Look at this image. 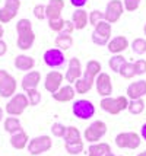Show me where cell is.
<instances>
[{"instance_id": "43", "label": "cell", "mask_w": 146, "mask_h": 156, "mask_svg": "<svg viewBox=\"0 0 146 156\" xmlns=\"http://www.w3.org/2000/svg\"><path fill=\"white\" fill-rule=\"evenodd\" d=\"M91 38H92V42L95 44V45H101V47H104V45H107L108 44V40L107 38H104L102 35H99L98 32H92V35H91Z\"/></svg>"}, {"instance_id": "32", "label": "cell", "mask_w": 146, "mask_h": 156, "mask_svg": "<svg viewBox=\"0 0 146 156\" xmlns=\"http://www.w3.org/2000/svg\"><path fill=\"white\" fill-rule=\"evenodd\" d=\"M142 143V137L140 134H137L136 131H129V149L134 150L137 149Z\"/></svg>"}, {"instance_id": "8", "label": "cell", "mask_w": 146, "mask_h": 156, "mask_svg": "<svg viewBox=\"0 0 146 156\" xmlns=\"http://www.w3.org/2000/svg\"><path fill=\"white\" fill-rule=\"evenodd\" d=\"M63 80H64V75H62V73L57 72V70H53V72L47 73V76H45L44 88H45L47 92H50V94L53 95V94H56L57 90L62 88Z\"/></svg>"}, {"instance_id": "55", "label": "cell", "mask_w": 146, "mask_h": 156, "mask_svg": "<svg viewBox=\"0 0 146 156\" xmlns=\"http://www.w3.org/2000/svg\"><path fill=\"white\" fill-rule=\"evenodd\" d=\"M143 32H145V35H146V23H145V27H143Z\"/></svg>"}, {"instance_id": "41", "label": "cell", "mask_w": 146, "mask_h": 156, "mask_svg": "<svg viewBox=\"0 0 146 156\" xmlns=\"http://www.w3.org/2000/svg\"><path fill=\"white\" fill-rule=\"evenodd\" d=\"M124 10L127 12H136L140 6V0H123Z\"/></svg>"}, {"instance_id": "12", "label": "cell", "mask_w": 146, "mask_h": 156, "mask_svg": "<svg viewBox=\"0 0 146 156\" xmlns=\"http://www.w3.org/2000/svg\"><path fill=\"white\" fill-rule=\"evenodd\" d=\"M108 51L111 53L112 55L114 54H121L123 51H126L129 48V40L126 38L124 35H118V37H114L111 41H108Z\"/></svg>"}, {"instance_id": "33", "label": "cell", "mask_w": 146, "mask_h": 156, "mask_svg": "<svg viewBox=\"0 0 146 156\" xmlns=\"http://www.w3.org/2000/svg\"><path fill=\"white\" fill-rule=\"evenodd\" d=\"M27 96H28L29 105H32V107L38 105L41 102V94H40L38 89H29V90H27Z\"/></svg>"}, {"instance_id": "4", "label": "cell", "mask_w": 146, "mask_h": 156, "mask_svg": "<svg viewBox=\"0 0 146 156\" xmlns=\"http://www.w3.org/2000/svg\"><path fill=\"white\" fill-rule=\"evenodd\" d=\"M53 146V140L50 136H38L31 139L28 143V152L32 156L42 155L45 152H48Z\"/></svg>"}, {"instance_id": "17", "label": "cell", "mask_w": 146, "mask_h": 156, "mask_svg": "<svg viewBox=\"0 0 146 156\" xmlns=\"http://www.w3.org/2000/svg\"><path fill=\"white\" fill-rule=\"evenodd\" d=\"M35 66V60L31 57V55L27 54H19L15 57V67L21 72H31Z\"/></svg>"}, {"instance_id": "2", "label": "cell", "mask_w": 146, "mask_h": 156, "mask_svg": "<svg viewBox=\"0 0 146 156\" xmlns=\"http://www.w3.org/2000/svg\"><path fill=\"white\" fill-rule=\"evenodd\" d=\"M107 124L101 120H97V121L91 122L88 126V129H85V133H84V137L86 142H89L91 144L92 143H98V140H101L102 137L107 134Z\"/></svg>"}, {"instance_id": "47", "label": "cell", "mask_w": 146, "mask_h": 156, "mask_svg": "<svg viewBox=\"0 0 146 156\" xmlns=\"http://www.w3.org/2000/svg\"><path fill=\"white\" fill-rule=\"evenodd\" d=\"M70 3L75 7H77V9H82V7L88 3V0H70Z\"/></svg>"}, {"instance_id": "28", "label": "cell", "mask_w": 146, "mask_h": 156, "mask_svg": "<svg viewBox=\"0 0 146 156\" xmlns=\"http://www.w3.org/2000/svg\"><path fill=\"white\" fill-rule=\"evenodd\" d=\"M94 31H95V32H98L99 35H102V37H104V38H107V40H110L111 32H112V28H111V23H110V22H107V20H101L99 23H97V25H95Z\"/></svg>"}, {"instance_id": "37", "label": "cell", "mask_w": 146, "mask_h": 156, "mask_svg": "<svg viewBox=\"0 0 146 156\" xmlns=\"http://www.w3.org/2000/svg\"><path fill=\"white\" fill-rule=\"evenodd\" d=\"M18 13H15L12 10H9L6 7H2L0 9V23H9L12 19H15V16Z\"/></svg>"}, {"instance_id": "38", "label": "cell", "mask_w": 146, "mask_h": 156, "mask_svg": "<svg viewBox=\"0 0 146 156\" xmlns=\"http://www.w3.org/2000/svg\"><path fill=\"white\" fill-rule=\"evenodd\" d=\"M16 31H18V34L32 31V23H31V20L29 19H19L18 23H16Z\"/></svg>"}, {"instance_id": "14", "label": "cell", "mask_w": 146, "mask_h": 156, "mask_svg": "<svg viewBox=\"0 0 146 156\" xmlns=\"http://www.w3.org/2000/svg\"><path fill=\"white\" fill-rule=\"evenodd\" d=\"M16 88H18V85H16L15 77L12 75H9L0 85V96L2 98H12L13 95H16Z\"/></svg>"}, {"instance_id": "36", "label": "cell", "mask_w": 146, "mask_h": 156, "mask_svg": "<svg viewBox=\"0 0 146 156\" xmlns=\"http://www.w3.org/2000/svg\"><path fill=\"white\" fill-rule=\"evenodd\" d=\"M116 144L120 149H129V131L117 134L116 136Z\"/></svg>"}, {"instance_id": "53", "label": "cell", "mask_w": 146, "mask_h": 156, "mask_svg": "<svg viewBox=\"0 0 146 156\" xmlns=\"http://www.w3.org/2000/svg\"><path fill=\"white\" fill-rule=\"evenodd\" d=\"M137 156H146V150H145V152H140Z\"/></svg>"}, {"instance_id": "6", "label": "cell", "mask_w": 146, "mask_h": 156, "mask_svg": "<svg viewBox=\"0 0 146 156\" xmlns=\"http://www.w3.org/2000/svg\"><path fill=\"white\" fill-rule=\"evenodd\" d=\"M95 86H97V92L99 96L102 98H108L112 94V82L108 73H99L98 77L95 79Z\"/></svg>"}, {"instance_id": "51", "label": "cell", "mask_w": 146, "mask_h": 156, "mask_svg": "<svg viewBox=\"0 0 146 156\" xmlns=\"http://www.w3.org/2000/svg\"><path fill=\"white\" fill-rule=\"evenodd\" d=\"M3 34H5V29H3V25L0 23V40H2V37H3Z\"/></svg>"}, {"instance_id": "40", "label": "cell", "mask_w": 146, "mask_h": 156, "mask_svg": "<svg viewBox=\"0 0 146 156\" xmlns=\"http://www.w3.org/2000/svg\"><path fill=\"white\" fill-rule=\"evenodd\" d=\"M51 133H53V136L56 137H64V133H66V126L62 124V122H54L53 126H51Z\"/></svg>"}, {"instance_id": "29", "label": "cell", "mask_w": 146, "mask_h": 156, "mask_svg": "<svg viewBox=\"0 0 146 156\" xmlns=\"http://www.w3.org/2000/svg\"><path fill=\"white\" fill-rule=\"evenodd\" d=\"M145 107H146V104L143 102V99H134V101L129 102L127 111L130 114H133V115H137V114H142L145 111Z\"/></svg>"}, {"instance_id": "31", "label": "cell", "mask_w": 146, "mask_h": 156, "mask_svg": "<svg viewBox=\"0 0 146 156\" xmlns=\"http://www.w3.org/2000/svg\"><path fill=\"white\" fill-rule=\"evenodd\" d=\"M120 75L123 76L124 79H133L136 76V72H134V63H126L123 69L120 70Z\"/></svg>"}, {"instance_id": "25", "label": "cell", "mask_w": 146, "mask_h": 156, "mask_svg": "<svg viewBox=\"0 0 146 156\" xmlns=\"http://www.w3.org/2000/svg\"><path fill=\"white\" fill-rule=\"evenodd\" d=\"M63 139H64V143L77 142V140H82V134H80V131H79L77 127H75V126H67Z\"/></svg>"}, {"instance_id": "21", "label": "cell", "mask_w": 146, "mask_h": 156, "mask_svg": "<svg viewBox=\"0 0 146 156\" xmlns=\"http://www.w3.org/2000/svg\"><path fill=\"white\" fill-rule=\"evenodd\" d=\"M29 140H31L29 136L23 130L10 136V144H12V147H15V149H18V150H22V149H25V147H28Z\"/></svg>"}, {"instance_id": "15", "label": "cell", "mask_w": 146, "mask_h": 156, "mask_svg": "<svg viewBox=\"0 0 146 156\" xmlns=\"http://www.w3.org/2000/svg\"><path fill=\"white\" fill-rule=\"evenodd\" d=\"M76 95V90L72 85H64L57 90L56 94H53V99L57 102H70L73 101V98Z\"/></svg>"}, {"instance_id": "39", "label": "cell", "mask_w": 146, "mask_h": 156, "mask_svg": "<svg viewBox=\"0 0 146 156\" xmlns=\"http://www.w3.org/2000/svg\"><path fill=\"white\" fill-rule=\"evenodd\" d=\"M101 20H105V16H104V12L101 10H92L89 13V25L95 28L97 23H99Z\"/></svg>"}, {"instance_id": "48", "label": "cell", "mask_w": 146, "mask_h": 156, "mask_svg": "<svg viewBox=\"0 0 146 156\" xmlns=\"http://www.w3.org/2000/svg\"><path fill=\"white\" fill-rule=\"evenodd\" d=\"M7 51V44L3 40H0V55H5Z\"/></svg>"}, {"instance_id": "54", "label": "cell", "mask_w": 146, "mask_h": 156, "mask_svg": "<svg viewBox=\"0 0 146 156\" xmlns=\"http://www.w3.org/2000/svg\"><path fill=\"white\" fill-rule=\"evenodd\" d=\"M105 156H116V155H114L112 152H108V153H107V155H105Z\"/></svg>"}, {"instance_id": "45", "label": "cell", "mask_w": 146, "mask_h": 156, "mask_svg": "<svg viewBox=\"0 0 146 156\" xmlns=\"http://www.w3.org/2000/svg\"><path fill=\"white\" fill-rule=\"evenodd\" d=\"M34 16L38 20L45 19V18H47V16H45V6H44V5H37V6L34 7Z\"/></svg>"}, {"instance_id": "5", "label": "cell", "mask_w": 146, "mask_h": 156, "mask_svg": "<svg viewBox=\"0 0 146 156\" xmlns=\"http://www.w3.org/2000/svg\"><path fill=\"white\" fill-rule=\"evenodd\" d=\"M124 13V5L121 0H110L107 3V7H105V20L110 22V23H116Z\"/></svg>"}, {"instance_id": "11", "label": "cell", "mask_w": 146, "mask_h": 156, "mask_svg": "<svg viewBox=\"0 0 146 156\" xmlns=\"http://www.w3.org/2000/svg\"><path fill=\"white\" fill-rule=\"evenodd\" d=\"M64 9V0H50L48 5L45 6V16L48 20L60 19L62 12Z\"/></svg>"}, {"instance_id": "16", "label": "cell", "mask_w": 146, "mask_h": 156, "mask_svg": "<svg viewBox=\"0 0 146 156\" xmlns=\"http://www.w3.org/2000/svg\"><path fill=\"white\" fill-rule=\"evenodd\" d=\"M72 22L75 25V29L82 31V29H85L89 25V15L86 13L84 9H77L72 15Z\"/></svg>"}, {"instance_id": "3", "label": "cell", "mask_w": 146, "mask_h": 156, "mask_svg": "<svg viewBox=\"0 0 146 156\" xmlns=\"http://www.w3.org/2000/svg\"><path fill=\"white\" fill-rule=\"evenodd\" d=\"M73 115L79 120H89L95 115V105L88 99H77L72 105Z\"/></svg>"}, {"instance_id": "30", "label": "cell", "mask_w": 146, "mask_h": 156, "mask_svg": "<svg viewBox=\"0 0 146 156\" xmlns=\"http://www.w3.org/2000/svg\"><path fill=\"white\" fill-rule=\"evenodd\" d=\"M64 149L69 155H79L80 152H84V140H77L72 143H64Z\"/></svg>"}, {"instance_id": "1", "label": "cell", "mask_w": 146, "mask_h": 156, "mask_svg": "<svg viewBox=\"0 0 146 156\" xmlns=\"http://www.w3.org/2000/svg\"><path fill=\"white\" fill-rule=\"evenodd\" d=\"M28 107H29V101H28L27 94H16V95H13L9 99L5 111L10 117H18V115H21V114H23V111L28 108Z\"/></svg>"}, {"instance_id": "19", "label": "cell", "mask_w": 146, "mask_h": 156, "mask_svg": "<svg viewBox=\"0 0 146 156\" xmlns=\"http://www.w3.org/2000/svg\"><path fill=\"white\" fill-rule=\"evenodd\" d=\"M94 83H95V79L84 75L80 79H77L75 82V90H76V94H79V95H85V94H88L91 89H92Z\"/></svg>"}, {"instance_id": "22", "label": "cell", "mask_w": 146, "mask_h": 156, "mask_svg": "<svg viewBox=\"0 0 146 156\" xmlns=\"http://www.w3.org/2000/svg\"><path fill=\"white\" fill-rule=\"evenodd\" d=\"M108 152H111V146L105 142L92 143L88 147V156H105Z\"/></svg>"}, {"instance_id": "27", "label": "cell", "mask_w": 146, "mask_h": 156, "mask_svg": "<svg viewBox=\"0 0 146 156\" xmlns=\"http://www.w3.org/2000/svg\"><path fill=\"white\" fill-rule=\"evenodd\" d=\"M126 63V58L123 57L121 54H114L110 58V61H108V66H110V69H111L114 73H120V70L123 69V66H124Z\"/></svg>"}, {"instance_id": "10", "label": "cell", "mask_w": 146, "mask_h": 156, "mask_svg": "<svg viewBox=\"0 0 146 156\" xmlns=\"http://www.w3.org/2000/svg\"><path fill=\"white\" fill-rule=\"evenodd\" d=\"M127 98L130 101L134 99H143V96L146 95V80H137V82H132L129 86H127Z\"/></svg>"}, {"instance_id": "18", "label": "cell", "mask_w": 146, "mask_h": 156, "mask_svg": "<svg viewBox=\"0 0 146 156\" xmlns=\"http://www.w3.org/2000/svg\"><path fill=\"white\" fill-rule=\"evenodd\" d=\"M35 42V34L34 31H28V32H22V34H18V41H16V45L19 50L22 51H27L34 45Z\"/></svg>"}, {"instance_id": "34", "label": "cell", "mask_w": 146, "mask_h": 156, "mask_svg": "<svg viewBox=\"0 0 146 156\" xmlns=\"http://www.w3.org/2000/svg\"><path fill=\"white\" fill-rule=\"evenodd\" d=\"M132 50L136 54H143L146 53V40L143 38H136L132 42Z\"/></svg>"}, {"instance_id": "44", "label": "cell", "mask_w": 146, "mask_h": 156, "mask_svg": "<svg viewBox=\"0 0 146 156\" xmlns=\"http://www.w3.org/2000/svg\"><path fill=\"white\" fill-rule=\"evenodd\" d=\"M3 7H6V9H9V10H12V12H15V13H18V10H19V7H21V0H6Z\"/></svg>"}, {"instance_id": "24", "label": "cell", "mask_w": 146, "mask_h": 156, "mask_svg": "<svg viewBox=\"0 0 146 156\" xmlns=\"http://www.w3.org/2000/svg\"><path fill=\"white\" fill-rule=\"evenodd\" d=\"M99 73H102V66H101V63H99V61L89 60L88 63H86V67H85L84 75L89 76V77H92V79H97Z\"/></svg>"}, {"instance_id": "52", "label": "cell", "mask_w": 146, "mask_h": 156, "mask_svg": "<svg viewBox=\"0 0 146 156\" xmlns=\"http://www.w3.org/2000/svg\"><path fill=\"white\" fill-rule=\"evenodd\" d=\"M3 121V108L0 107V122Z\"/></svg>"}, {"instance_id": "20", "label": "cell", "mask_w": 146, "mask_h": 156, "mask_svg": "<svg viewBox=\"0 0 146 156\" xmlns=\"http://www.w3.org/2000/svg\"><path fill=\"white\" fill-rule=\"evenodd\" d=\"M101 108L104 109L105 112L111 114V115H117L121 112V109L118 107V102H117V98H112V96H108V98H102L101 102H99Z\"/></svg>"}, {"instance_id": "26", "label": "cell", "mask_w": 146, "mask_h": 156, "mask_svg": "<svg viewBox=\"0 0 146 156\" xmlns=\"http://www.w3.org/2000/svg\"><path fill=\"white\" fill-rule=\"evenodd\" d=\"M56 45L59 47V50H62V51L69 50V48L73 45V38H72V35L59 34L56 37Z\"/></svg>"}, {"instance_id": "35", "label": "cell", "mask_w": 146, "mask_h": 156, "mask_svg": "<svg viewBox=\"0 0 146 156\" xmlns=\"http://www.w3.org/2000/svg\"><path fill=\"white\" fill-rule=\"evenodd\" d=\"M66 27V20L60 18V19H54V20H48V28L51 31H54L57 34H60L63 32V29Z\"/></svg>"}, {"instance_id": "23", "label": "cell", "mask_w": 146, "mask_h": 156, "mask_svg": "<svg viewBox=\"0 0 146 156\" xmlns=\"http://www.w3.org/2000/svg\"><path fill=\"white\" fill-rule=\"evenodd\" d=\"M3 127H5V131L9 133L10 136L12 134H16V133H19L22 131V124L19 121V118H16V117H7L5 122H3Z\"/></svg>"}, {"instance_id": "49", "label": "cell", "mask_w": 146, "mask_h": 156, "mask_svg": "<svg viewBox=\"0 0 146 156\" xmlns=\"http://www.w3.org/2000/svg\"><path fill=\"white\" fill-rule=\"evenodd\" d=\"M140 137H142V139L146 142V122L142 126V129H140Z\"/></svg>"}, {"instance_id": "50", "label": "cell", "mask_w": 146, "mask_h": 156, "mask_svg": "<svg viewBox=\"0 0 146 156\" xmlns=\"http://www.w3.org/2000/svg\"><path fill=\"white\" fill-rule=\"evenodd\" d=\"M7 76H9V73H7L6 70H0V85H2V82L5 80Z\"/></svg>"}, {"instance_id": "9", "label": "cell", "mask_w": 146, "mask_h": 156, "mask_svg": "<svg viewBox=\"0 0 146 156\" xmlns=\"http://www.w3.org/2000/svg\"><path fill=\"white\" fill-rule=\"evenodd\" d=\"M84 76V72H82V64H80V60L77 57H73L69 60V66H67V70H66V75H64V79L69 82V83H75L77 79H80Z\"/></svg>"}, {"instance_id": "46", "label": "cell", "mask_w": 146, "mask_h": 156, "mask_svg": "<svg viewBox=\"0 0 146 156\" xmlns=\"http://www.w3.org/2000/svg\"><path fill=\"white\" fill-rule=\"evenodd\" d=\"M73 31H75V25H73V22H72V20H66V27H64V29H63V32H60V34L72 35Z\"/></svg>"}, {"instance_id": "42", "label": "cell", "mask_w": 146, "mask_h": 156, "mask_svg": "<svg viewBox=\"0 0 146 156\" xmlns=\"http://www.w3.org/2000/svg\"><path fill=\"white\" fill-rule=\"evenodd\" d=\"M134 72H136V76H142L146 73V60L140 58V60L134 61Z\"/></svg>"}, {"instance_id": "7", "label": "cell", "mask_w": 146, "mask_h": 156, "mask_svg": "<svg viewBox=\"0 0 146 156\" xmlns=\"http://www.w3.org/2000/svg\"><path fill=\"white\" fill-rule=\"evenodd\" d=\"M44 63L48 66V67H62L63 64H64V61H66V57L63 54L62 50H59V48H50L47 50L45 53H44Z\"/></svg>"}, {"instance_id": "13", "label": "cell", "mask_w": 146, "mask_h": 156, "mask_svg": "<svg viewBox=\"0 0 146 156\" xmlns=\"http://www.w3.org/2000/svg\"><path fill=\"white\" fill-rule=\"evenodd\" d=\"M41 82V73L37 70H31L22 77V89L27 92L29 89H37Z\"/></svg>"}]
</instances>
